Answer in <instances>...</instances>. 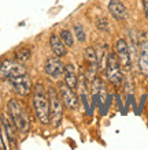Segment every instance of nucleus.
<instances>
[{
    "instance_id": "nucleus-1",
    "label": "nucleus",
    "mask_w": 148,
    "mask_h": 150,
    "mask_svg": "<svg viewBox=\"0 0 148 150\" xmlns=\"http://www.w3.org/2000/svg\"><path fill=\"white\" fill-rule=\"evenodd\" d=\"M33 108L34 113L41 124L49 123V100L48 91H45V87L41 82H37L33 87Z\"/></svg>"
},
{
    "instance_id": "nucleus-2",
    "label": "nucleus",
    "mask_w": 148,
    "mask_h": 150,
    "mask_svg": "<svg viewBox=\"0 0 148 150\" xmlns=\"http://www.w3.org/2000/svg\"><path fill=\"white\" fill-rule=\"evenodd\" d=\"M7 112L10 119L14 123V126L16 127V130L22 134L28 132L30 128V119H29V113L26 111V108L19 101L10 100L7 104Z\"/></svg>"
},
{
    "instance_id": "nucleus-3",
    "label": "nucleus",
    "mask_w": 148,
    "mask_h": 150,
    "mask_svg": "<svg viewBox=\"0 0 148 150\" xmlns=\"http://www.w3.org/2000/svg\"><path fill=\"white\" fill-rule=\"evenodd\" d=\"M48 100H49V123L58 127L63 119V101L60 98L59 91L54 87L48 89Z\"/></svg>"
},
{
    "instance_id": "nucleus-4",
    "label": "nucleus",
    "mask_w": 148,
    "mask_h": 150,
    "mask_svg": "<svg viewBox=\"0 0 148 150\" xmlns=\"http://www.w3.org/2000/svg\"><path fill=\"white\" fill-rule=\"evenodd\" d=\"M106 75L107 79L114 85V86H121L122 81H124V75H122V67L118 57H117L115 52H110L107 56V63H106Z\"/></svg>"
},
{
    "instance_id": "nucleus-5",
    "label": "nucleus",
    "mask_w": 148,
    "mask_h": 150,
    "mask_svg": "<svg viewBox=\"0 0 148 150\" xmlns=\"http://www.w3.org/2000/svg\"><path fill=\"white\" fill-rule=\"evenodd\" d=\"M26 68L22 63L19 62H14V60H3L1 64H0V79H7L10 81L11 78H15L18 75H22V74H26Z\"/></svg>"
},
{
    "instance_id": "nucleus-6",
    "label": "nucleus",
    "mask_w": 148,
    "mask_h": 150,
    "mask_svg": "<svg viewBox=\"0 0 148 150\" xmlns=\"http://www.w3.org/2000/svg\"><path fill=\"white\" fill-rule=\"evenodd\" d=\"M58 91H59V96H60V98H62V101H63L64 107H67L71 111L78 108V105H80V97L74 91V89H71V87L67 86L63 82V83H59Z\"/></svg>"
},
{
    "instance_id": "nucleus-7",
    "label": "nucleus",
    "mask_w": 148,
    "mask_h": 150,
    "mask_svg": "<svg viewBox=\"0 0 148 150\" xmlns=\"http://www.w3.org/2000/svg\"><path fill=\"white\" fill-rule=\"evenodd\" d=\"M44 71L49 79L59 81V79L63 76L64 64H63V62L60 60L59 56H51V57H48L47 62H45Z\"/></svg>"
},
{
    "instance_id": "nucleus-8",
    "label": "nucleus",
    "mask_w": 148,
    "mask_h": 150,
    "mask_svg": "<svg viewBox=\"0 0 148 150\" xmlns=\"http://www.w3.org/2000/svg\"><path fill=\"white\" fill-rule=\"evenodd\" d=\"M115 55L121 63V67L125 71H129L132 67V59H130V49L126 42V40L118 38L115 42Z\"/></svg>"
},
{
    "instance_id": "nucleus-9",
    "label": "nucleus",
    "mask_w": 148,
    "mask_h": 150,
    "mask_svg": "<svg viewBox=\"0 0 148 150\" xmlns=\"http://www.w3.org/2000/svg\"><path fill=\"white\" fill-rule=\"evenodd\" d=\"M10 83H11L14 91L18 96H21V97H25V96L30 94V91H32V79L28 75V72L22 75H18L15 78H11L10 79Z\"/></svg>"
},
{
    "instance_id": "nucleus-10",
    "label": "nucleus",
    "mask_w": 148,
    "mask_h": 150,
    "mask_svg": "<svg viewBox=\"0 0 148 150\" xmlns=\"http://www.w3.org/2000/svg\"><path fill=\"white\" fill-rule=\"evenodd\" d=\"M1 128L3 132L6 135V139L8 141V145L11 147H16V127L14 126L12 120L10 119L8 113H3L1 115Z\"/></svg>"
},
{
    "instance_id": "nucleus-11",
    "label": "nucleus",
    "mask_w": 148,
    "mask_h": 150,
    "mask_svg": "<svg viewBox=\"0 0 148 150\" xmlns=\"http://www.w3.org/2000/svg\"><path fill=\"white\" fill-rule=\"evenodd\" d=\"M140 55H139V67L141 72L148 78V34H144L140 41Z\"/></svg>"
},
{
    "instance_id": "nucleus-12",
    "label": "nucleus",
    "mask_w": 148,
    "mask_h": 150,
    "mask_svg": "<svg viewBox=\"0 0 148 150\" xmlns=\"http://www.w3.org/2000/svg\"><path fill=\"white\" fill-rule=\"evenodd\" d=\"M108 11H110L112 18L117 21H125L129 15L125 4L119 0H110L108 1Z\"/></svg>"
},
{
    "instance_id": "nucleus-13",
    "label": "nucleus",
    "mask_w": 148,
    "mask_h": 150,
    "mask_svg": "<svg viewBox=\"0 0 148 150\" xmlns=\"http://www.w3.org/2000/svg\"><path fill=\"white\" fill-rule=\"evenodd\" d=\"M85 62L88 64V74L91 78H95L97 70H99V64H97V53H96V49L92 47H89L85 49Z\"/></svg>"
},
{
    "instance_id": "nucleus-14",
    "label": "nucleus",
    "mask_w": 148,
    "mask_h": 150,
    "mask_svg": "<svg viewBox=\"0 0 148 150\" xmlns=\"http://www.w3.org/2000/svg\"><path fill=\"white\" fill-rule=\"evenodd\" d=\"M49 47H51V51L55 56H59V57H63L67 53V47L66 44L62 41L59 36L56 34H51L49 37Z\"/></svg>"
},
{
    "instance_id": "nucleus-15",
    "label": "nucleus",
    "mask_w": 148,
    "mask_h": 150,
    "mask_svg": "<svg viewBox=\"0 0 148 150\" xmlns=\"http://www.w3.org/2000/svg\"><path fill=\"white\" fill-rule=\"evenodd\" d=\"M63 78H64V83H66L67 86H70L71 89H77L78 75H77V70H76V67H74V64L69 63L64 66Z\"/></svg>"
},
{
    "instance_id": "nucleus-16",
    "label": "nucleus",
    "mask_w": 148,
    "mask_h": 150,
    "mask_svg": "<svg viewBox=\"0 0 148 150\" xmlns=\"http://www.w3.org/2000/svg\"><path fill=\"white\" fill-rule=\"evenodd\" d=\"M77 89H78V97H80V101L84 104L85 107H89V100H88V86H87V78H85L84 74H81L78 76V85H77Z\"/></svg>"
},
{
    "instance_id": "nucleus-17",
    "label": "nucleus",
    "mask_w": 148,
    "mask_h": 150,
    "mask_svg": "<svg viewBox=\"0 0 148 150\" xmlns=\"http://www.w3.org/2000/svg\"><path fill=\"white\" fill-rule=\"evenodd\" d=\"M92 91L93 96H96L99 98L100 104L104 103V98H106V87H104V83L100 78H95L92 79Z\"/></svg>"
},
{
    "instance_id": "nucleus-18",
    "label": "nucleus",
    "mask_w": 148,
    "mask_h": 150,
    "mask_svg": "<svg viewBox=\"0 0 148 150\" xmlns=\"http://www.w3.org/2000/svg\"><path fill=\"white\" fill-rule=\"evenodd\" d=\"M30 56H32V51H30L29 48H19V49H16V52H15V60L22 64L29 62Z\"/></svg>"
},
{
    "instance_id": "nucleus-19",
    "label": "nucleus",
    "mask_w": 148,
    "mask_h": 150,
    "mask_svg": "<svg viewBox=\"0 0 148 150\" xmlns=\"http://www.w3.org/2000/svg\"><path fill=\"white\" fill-rule=\"evenodd\" d=\"M60 38L66 44V47L67 48H71L74 45V36H73V33L69 30V29H63L62 32H60Z\"/></svg>"
},
{
    "instance_id": "nucleus-20",
    "label": "nucleus",
    "mask_w": 148,
    "mask_h": 150,
    "mask_svg": "<svg viewBox=\"0 0 148 150\" xmlns=\"http://www.w3.org/2000/svg\"><path fill=\"white\" fill-rule=\"evenodd\" d=\"M74 37H76L80 42H84L87 40V34H85V30L81 25H76L74 26Z\"/></svg>"
},
{
    "instance_id": "nucleus-21",
    "label": "nucleus",
    "mask_w": 148,
    "mask_h": 150,
    "mask_svg": "<svg viewBox=\"0 0 148 150\" xmlns=\"http://www.w3.org/2000/svg\"><path fill=\"white\" fill-rule=\"evenodd\" d=\"M96 26L99 30H102V32H107L108 30V21L102 16V18H99V19L96 21Z\"/></svg>"
},
{
    "instance_id": "nucleus-22",
    "label": "nucleus",
    "mask_w": 148,
    "mask_h": 150,
    "mask_svg": "<svg viewBox=\"0 0 148 150\" xmlns=\"http://www.w3.org/2000/svg\"><path fill=\"white\" fill-rule=\"evenodd\" d=\"M6 149V145L3 142V128L0 127V150H4Z\"/></svg>"
},
{
    "instance_id": "nucleus-23",
    "label": "nucleus",
    "mask_w": 148,
    "mask_h": 150,
    "mask_svg": "<svg viewBox=\"0 0 148 150\" xmlns=\"http://www.w3.org/2000/svg\"><path fill=\"white\" fill-rule=\"evenodd\" d=\"M143 8H144L145 18L148 19V0H143Z\"/></svg>"
}]
</instances>
